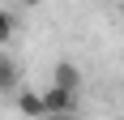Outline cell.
<instances>
[{"label":"cell","instance_id":"cell-7","mask_svg":"<svg viewBox=\"0 0 124 120\" xmlns=\"http://www.w3.org/2000/svg\"><path fill=\"white\" fill-rule=\"evenodd\" d=\"M120 13H124V0H120Z\"/></svg>","mask_w":124,"mask_h":120},{"label":"cell","instance_id":"cell-2","mask_svg":"<svg viewBox=\"0 0 124 120\" xmlns=\"http://www.w3.org/2000/svg\"><path fill=\"white\" fill-rule=\"evenodd\" d=\"M13 107L22 111L26 120H47V107H43V90L17 86V90H13Z\"/></svg>","mask_w":124,"mask_h":120},{"label":"cell","instance_id":"cell-4","mask_svg":"<svg viewBox=\"0 0 124 120\" xmlns=\"http://www.w3.org/2000/svg\"><path fill=\"white\" fill-rule=\"evenodd\" d=\"M22 86V69H17V60L4 56V47H0V94H13Z\"/></svg>","mask_w":124,"mask_h":120},{"label":"cell","instance_id":"cell-1","mask_svg":"<svg viewBox=\"0 0 124 120\" xmlns=\"http://www.w3.org/2000/svg\"><path fill=\"white\" fill-rule=\"evenodd\" d=\"M43 107H47V120H69L77 111V90H64V86L47 82L43 86Z\"/></svg>","mask_w":124,"mask_h":120},{"label":"cell","instance_id":"cell-6","mask_svg":"<svg viewBox=\"0 0 124 120\" xmlns=\"http://www.w3.org/2000/svg\"><path fill=\"white\" fill-rule=\"evenodd\" d=\"M17 4H22V9H39L43 0H17Z\"/></svg>","mask_w":124,"mask_h":120},{"label":"cell","instance_id":"cell-5","mask_svg":"<svg viewBox=\"0 0 124 120\" xmlns=\"http://www.w3.org/2000/svg\"><path fill=\"white\" fill-rule=\"evenodd\" d=\"M13 39H17V13L0 9V47H9Z\"/></svg>","mask_w":124,"mask_h":120},{"label":"cell","instance_id":"cell-3","mask_svg":"<svg viewBox=\"0 0 124 120\" xmlns=\"http://www.w3.org/2000/svg\"><path fill=\"white\" fill-rule=\"evenodd\" d=\"M51 82H56V86H64V90H77V94H81V86H86V73L77 69L73 60H56V64H51Z\"/></svg>","mask_w":124,"mask_h":120}]
</instances>
